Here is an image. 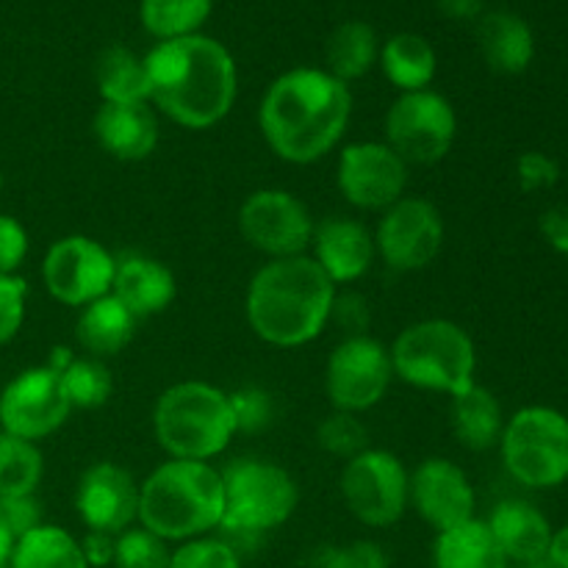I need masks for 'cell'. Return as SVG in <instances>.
Instances as JSON below:
<instances>
[{
	"instance_id": "1",
	"label": "cell",
	"mask_w": 568,
	"mask_h": 568,
	"mask_svg": "<svg viewBox=\"0 0 568 568\" xmlns=\"http://www.w3.org/2000/svg\"><path fill=\"white\" fill-rule=\"evenodd\" d=\"M353 92L322 67H297L266 89L258 109L261 136L277 159L314 164L344 139Z\"/></svg>"
},
{
	"instance_id": "2",
	"label": "cell",
	"mask_w": 568,
	"mask_h": 568,
	"mask_svg": "<svg viewBox=\"0 0 568 568\" xmlns=\"http://www.w3.org/2000/svg\"><path fill=\"white\" fill-rule=\"evenodd\" d=\"M144 70L150 105L189 131L214 128L236 103V61L225 44L203 33L155 42L144 55Z\"/></svg>"
},
{
	"instance_id": "3",
	"label": "cell",
	"mask_w": 568,
	"mask_h": 568,
	"mask_svg": "<svg viewBox=\"0 0 568 568\" xmlns=\"http://www.w3.org/2000/svg\"><path fill=\"white\" fill-rule=\"evenodd\" d=\"M338 288L311 255L266 261L247 286V322L261 342L294 349L322 336Z\"/></svg>"
},
{
	"instance_id": "4",
	"label": "cell",
	"mask_w": 568,
	"mask_h": 568,
	"mask_svg": "<svg viewBox=\"0 0 568 568\" xmlns=\"http://www.w3.org/2000/svg\"><path fill=\"white\" fill-rule=\"evenodd\" d=\"M222 471L203 460L170 458L139 483V525L166 544L209 536L222 525Z\"/></svg>"
},
{
	"instance_id": "5",
	"label": "cell",
	"mask_w": 568,
	"mask_h": 568,
	"mask_svg": "<svg viewBox=\"0 0 568 568\" xmlns=\"http://www.w3.org/2000/svg\"><path fill=\"white\" fill-rule=\"evenodd\" d=\"M153 433L170 458L211 464L239 430L227 392L203 381H183L155 399Z\"/></svg>"
},
{
	"instance_id": "6",
	"label": "cell",
	"mask_w": 568,
	"mask_h": 568,
	"mask_svg": "<svg viewBox=\"0 0 568 568\" xmlns=\"http://www.w3.org/2000/svg\"><path fill=\"white\" fill-rule=\"evenodd\" d=\"M388 353H392L394 377L422 392L458 397L475 386V342L453 320L414 322L394 338Z\"/></svg>"
},
{
	"instance_id": "7",
	"label": "cell",
	"mask_w": 568,
	"mask_h": 568,
	"mask_svg": "<svg viewBox=\"0 0 568 568\" xmlns=\"http://www.w3.org/2000/svg\"><path fill=\"white\" fill-rule=\"evenodd\" d=\"M225 514L220 530L261 536L286 525L300 505V486L283 466L261 458L233 460L222 469Z\"/></svg>"
},
{
	"instance_id": "8",
	"label": "cell",
	"mask_w": 568,
	"mask_h": 568,
	"mask_svg": "<svg viewBox=\"0 0 568 568\" xmlns=\"http://www.w3.org/2000/svg\"><path fill=\"white\" fill-rule=\"evenodd\" d=\"M505 469L530 488H555L568 480V419L547 405L521 408L505 422Z\"/></svg>"
},
{
	"instance_id": "9",
	"label": "cell",
	"mask_w": 568,
	"mask_h": 568,
	"mask_svg": "<svg viewBox=\"0 0 568 568\" xmlns=\"http://www.w3.org/2000/svg\"><path fill=\"white\" fill-rule=\"evenodd\" d=\"M344 505L366 527L386 530L410 508V475L388 449H364L349 458L338 480Z\"/></svg>"
},
{
	"instance_id": "10",
	"label": "cell",
	"mask_w": 568,
	"mask_h": 568,
	"mask_svg": "<svg viewBox=\"0 0 568 568\" xmlns=\"http://www.w3.org/2000/svg\"><path fill=\"white\" fill-rule=\"evenodd\" d=\"M458 114L433 89L405 92L386 111V144L408 166H433L453 150Z\"/></svg>"
},
{
	"instance_id": "11",
	"label": "cell",
	"mask_w": 568,
	"mask_h": 568,
	"mask_svg": "<svg viewBox=\"0 0 568 568\" xmlns=\"http://www.w3.org/2000/svg\"><path fill=\"white\" fill-rule=\"evenodd\" d=\"M394 381L392 353L383 342L366 336H347L327 358L325 392L336 410L364 414L388 394Z\"/></svg>"
},
{
	"instance_id": "12",
	"label": "cell",
	"mask_w": 568,
	"mask_h": 568,
	"mask_svg": "<svg viewBox=\"0 0 568 568\" xmlns=\"http://www.w3.org/2000/svg\"><path fill=\"white\" fill-rule=\"evenodd\" d=\"M314 225L308 205L283 189H258L239 209L244 242L270 261L308 255Z\"/></svg>"
},
{
	"instance_id": "13",
	"label": "cell",
	"mask_w": 568,
	"mask_h": 568,
	"mask_svg": "<svg viewBox=\"0 0 568 568\" xmlns=\"http://www.w3.org/2000/svg\"><path fill=\"white\" fill-rule=\"evenodd\" d=\"M444 247L442 211L427 197L405 194L383 211L375 231V250L394 272H419L438 258Z\"/></svg>"
},
{
	"instance_id": "14",
	"label": "cell",
	"mask_w": 568,
	"mask_h": 568,
	"mask_svg": "<svg viewBox=\"0 0 568 568\" xmlns=\"http://www.w3.org/2000/svg\"><path fill=\"white\" fill-rule=\"evenodd\" d=\"M116 258L89 236H64L44 253L42 281L50 297L70 308H83L111 294Z\"/></svg>"
},
{
	"instance_id": "15",
	"label": "cell",
	"mask_w": 568,
	"mask_h": 568,
	"mask_svg": "<svg viewBox=\"0 0 568 568\" xmlns=\"http://www.w3.org/2000/svg\"><path fill=\"white\" fill-rule=\"evenodd\" d=\"M70 414L72 405L61 386V375L48 364L20 372L0 392V427L26 442L37 444L53 436Z\"/></svg>"
},
{
	"instance_id": "16",
	"label": "cell",
	"mask_w": 568,
	"mask_h": 568,
	"mask_svg": "<svg viewBox=\"0 0 568 568\" xmlns=\"http://www.w3.org/2000/svg\"><path fill=\"white\" fill-rule=\"evenodd\" d=\"M408 172L386 142H353L338 153L336 186L353 209L386 211L405 197Z\"/></svg>"
},
{
	"instance_id": "17",
	"label": "cell",
	"mask_w": 568,
	"mask_h": 568,
	"mask_svg": "<svg viewBox=\"0 0 568 568\" xmlns=\"http://www.w3.org/2000/svg\"><path fill=\"white\" fill-rule=\"evenodd\" d=\"M75 510L89 530L120 536L139 521V483L125 466L98 460L78 480Z\"/></svg>"
},
{
	"instance_id": "18",
	"label": "cell",
	"mask_w": 568,
	"mask_h": 568,
	"mask_svg": "<svg viewBox=\"0 0 568 568\" xmlns=\"http://www.w3.org/2000/svg\"><path fill=\"white\" fill-rule=\"evenodd\" d=\"M475 488L449 458H427L410 475V505L436 532L475 519Z\"/></svg>"
},
{
	"instance_id": "19",
	"label": "cell",
	"mask_w": 568,
	"mask_h": 568,
	"mask_svg": "<svg viewBox=\"0 0 568 568\" xmlns=\"http://www.w3.org/2000/svg\"><path fill=\"white\" fill-rule=\"evenodd\" d=\"M375 236L369 227L349 216H331L314 225L311 258L338 286L361 281L375 264Z\"/></svg>"
},
{
	"instance_id": "20",
	"label": "cell",
	"mask_w": 568,
	"mask_h": 568,
	"mask_svg": "<svg viewBox=\"0 0 568 568\" xmlns=\"http://www.w3.org/2000/svg\"><path fill=\"white\" fill-rule=\"evenodd\" d=\"M100 150L116 161H144L159 148V116L150 103H100L92 116Z\"/></svg>"
},
{
	"instance_id": "21",
	"label": "cell",
	"mask_w": 568,
	"mask_h": 568,
	"mask_svg": "<svg viewBox=\"0 0 568 568\" xmlns=\"http://www.w3.org/2000/svg\"><path fill=\"white\" fill-rule=\"evenodd\" d=\"M111 294L131 311L136 320L164 314L178 294L175 275L166 264L150 255H125L116 261Z\"/></svg>"
},
{
	"instance_id": "22",
	"label": "cell",
	"mask_w": 568,
	"mask_h": 568,
	"mask_svg": "<svg viewBox=\"0 0 568 568\" xmlns=\"http://www.w3.org/2000/svg\"><path fill=\"white\" fill-rule=\"evenodd\" d=\"M477 44L499 75H519L532 64L536 55V37L532 28L514 11H488L477 20Z\"/></svg>"
},
{
	"instance_id": "23",
	"label": "cell",
	"mask_w": 568,
	"mask_h": 568,
	"mask_svg": "<svg viewBox=\"0 0 568 568\" xmlns=\"http://www.w3.org/2000/svg\"><path fill=\"white\" fill-rule=\"evenodd\" d=\"M486 525L508 560L532 564V560H541L547 555L552 527H549L547 516L541 510L521 503V499L497 505V510H494Z\"/></svg>"
},
{
	"instance_id": "24",
	"label": "cell",
	"mask_w": 568,
	"mask_h": 568,
	"mask_svg": "<svg viewBox=\"0 0 568 568\" xmlns=\"http://www.w3.org/2000/svg\"><path fill=\"white\" fill-rule=\"evenodd\" d=\"M139 320L114 297L94 300L83 305L75 322V342L89 353V358H111L133 342Z\"/></svg>"
},
{
	"instance_id": "25",
	"label": "cell",
	"mask_w": 568,
	"mask_h": 568,
	"mask_svg": "<svg viewBox=\"0 0 568 568\" xmlns=\"http://www.w3.org/2000/svg\"><path fill=\"white\" fill-rule=\"evenodd\" d=\"M449 425L460 447L471 453H488L499 444L505 430V414L499 399L486 386H471L469 392L453 397Z\"/></svg>"
},
{
	"instance_id": "26",
	"label": "cell",
	"mask_w": 568,
	"mask_h": 568,
	"mask_svg": "<svg viewBox=\"0 0 568 568\" xmlns=\"http://www.w3.org/2000/svg\"><path fill=\"white\" fill-rule=\"evenodd\" d=\"M436 568H508V558L486 521L469 519L436 536L433 544Z\"/></svg>"
},
{
	"instance_id": "27",
	"label": "cell",
	"mask_w": 568,
	"mask_h": 568,
	"mask_svg": "<svg viewBox=\"0 0 568 568\" xmlns=\"http://www.w3.org/2000/svg\"><path fill=\"white\" fill-rule=\"evenodd\" d=\"M377 61H381L383 75L388 78V83L397 87L403 94L430 89V83L436 81V48L419 33H394L392 39L383 42Z\"/></svg>"
},
{
	"instance_id": "28",
	"label": "cell",
	"mask_w": 568,
	"mask_h": 568,
	"mask_svg": "<svg viewBox=\"0 0 568 568\" xmlns=\"http://www.w3.org/2000/svg\"><path fill=\"white\" fill-rule=\"evenodd\" d=\"M381 59L377 31L364 20H347L333 28L325 42V70L342 83L358 81Z\"/></svg>"
},
{
	"instance_id": "29",
	"label": "cell",
	"mask_w": 568,
	"mask_h": 568,
	"mask_svg": "<svg viewBox=\"0 0 568 568\" xmlns=\"http://www.w3.org/2000/svg\"><path fill=\"white\" fill-rule=\"evenodd\" d=\"M98 94L103 103H150V83L144 59L133 50L114 44L98 59Z\"/></svg>"
},
{
	"instance_id": "30",
	"label": "cell",
	"mask_w": 568,
	"mask_h": 568,
	"mask_svg": "<svg viewBox=\"0 0 568 568\" xmlns=\"http://www.w3.org/2000/svg\"><path fill=\"white\" fill-rule=\"evenodd\" d=\"M9 568H89L81 541L55 525H39L17 538Z\"/></svg>"
},
{
	"instance_id": "31",
	"label": "cell",
	"mask_w": 568,
	"mask_h": 568,
	"mask_svg": "<svg viewBox=\"0 0 568 568\" xmlns=\"http://www.w3.org/2000/svg\"><path fill=\"white\" fill-rule=\"evenodd\" d=\"M214 0H142L139 20L142 28L159 42L183 39L200 33L211 17Z\"/></svg>"
},
{
	"instance_id": "32",
	"label": "cell",
	"mask_w": 568,
	"mask_h": 568,
	"mask_svg": "<svg viewBox=\"0 0 568 568\" xmlns=\"http://www.w3.org/2000/svg\"><path fill=\"white\" fill-rule=\"evenodd\" d=\"M42 475V449L0 430V497H33Z\"/></svg>"
},
{
	"instance_id": "33",
	"label": "cell",
	"mask_w": 568,
	"mask_h": 568,
	"mask_svg": "<svg viewBox=\"0 0 568 568\" xmlns=\"http://www.w3.org/2000/svg\"><path fill=\"white\" fill-rule=\"evenodd\" d=\"M59 375L72 410L100 408V405L109 403L111 392H114L109 366L100 358H72Z\"/></svg>"
},
{
	"instance_id": "34",
	"label": "cell",
	"mask_w": 568,
	"mask_h": 568,
	"mask_svg": "<svg viewBox=\"0 0 568 568\" xmlns=\"http://www.w3.org/2000/svg\"><path fill=\"white\" fill-rule=\"evenodd\" d=\"M170 547L164 538L139 527H128L114 541V566L116 568H166L170 566Z\"/></svg>"
},
{
	"instance_id": "35",
	"label": "cell",
	"mask_w": 568,
	"mask_h": 568,
	"mask_svg": "<svg viewBox=\"0 0 568 568\" xmlns=\"http://www.w3.org/2000/svg\"><path fill=\"white\" fill-rule=\"evenodd\" d=\"M316 444L325 453L349 460L364 453V449H369V433H366L364 422L358 416L336 410V414L320 422V427H316Z\"/></svg>"
},
{
	"instance_id": "36",
	"label": "cell",
	"mask_w": 568,
	"mask_h": 568,
	"mask_svg": "<svg viewBox=\"0 0 568 568\" xmlns=\"http://www.w3.org/2000/svg\"><path fill=\"white\" fill-rule=\"evenodd\" d=\"M166 568H242V558L233 544L203 536L194 541H183L172 552Z\"/></svg>"
},
{
	"instance_id": "37",
	"label": "cell",
	"mask_w": 568,
	"mask_h": 568,
	"mask_svg": "<svg viewBox=\"0 0 568 568\" xmlns=\"http://www.w3.org/2000/svg\"><path fill=\"white\" fill-rule=\"evenodd\" d=\"M311 568H388L381 544L353 541L344 547H322L311 558Z\"/></svg>"
},
{
	"instance_id": "38",
	"label": "cell",
	"mask_w": 568,
	"mask_h": 568,
	"mask_svg": "<svg viewBox=\"0 0 568 568\" xmlns=\"http://www.w3.org/2000/svg\"><path fill=\"white\" fill-rule=\"evenodd\" d=\"M231 397L233 416H236L239 433H258L272 425L275 416V403L264 388H239V392L227 394Z\"/></svg>"
},
{
	"instance_id": "39",
	"label": "cell",
	"mask_w": 568,
	"mask_h": 568,
	"mask_svg": "<svg viewBox=\"0 0 568 568\" xmlns=\"http://www.w3.org/2000/svg\"><path fill=\"white\" fill-rule=\"evenodd\" d=\"M28 286L20 275H0V347L20 333L26 322Z\"/></svg>"
},
{
	"instance_id": "40",
	"label": "cell",
	"mask_w": 568,
	"mask_h": 568,
	"mask_svg": "<svg viewBox=\"0 0 568 568\" xmlns=\"http://www.w3.org/2000/svg\"><path fill=\"white\" fill-rule=\"evenodd\" d=\"M516 178H519L521 192H541V189H552L560 181V166L547 153L530 150L516 161Z\"/></svg>"
},
{
	"instance_id": "41",
	"label": "cell",
	"mask_w": 568,
	"mask_h": 568,
	"mask_svg": "<svg viewBox=\"0 0 568 568\" xmlns=\"http://www.w3.org/2000/svg\"><path fill=\"white\" fill-rule=\"evenodd\" d=\"M28 258V233L20 220L0 214V275H17Z\"/></svg>"
},
{
	"instance_id": "42",
	"label": "cell",
	"mask_w": 568,
	"mask_h": 568,
	"mask_svg": "<svg viewBox=\"0 0 568 568\" xmlns=\"http://www.w3.org/2000/svg\"><path fill=\"white\" fill-rule=\"evenodd\" d=\"M0 521L9 527L11 536L22 538L42 525V508L37 497H0Z\"/></svg>"
},
{
	"instance_id": "43",
	"label": "cell",
	"mask_w": 568,
	"mask_h": 568,
	"mask_svg": "<svg viewBox=\"0 0 568 568\" xmlns=\"http://www.w3.org/2000/svg\"><path fill=\"white\" fill-rule=\"evenodd\" d=\"M331 320H336L338 325L347 331V336H366V327H369L372 322V311L361 294H336Z\"/></svg>"
},
{
	"instance_id": "44",
	"label": "cell",
	"mask_w": 568,
	"mask_h": 568,
	"mask_svg": "<svg viewBox=\"0 0 568 568\" xmlns=\"http://www.w3.org/2000/svg\"><path fill=\"white\" fill-rule=\"evenodd\" d=\"M541 233L549 247L568 255V205H552L541 216Z\"/></svg>"
},
{
	"instance_id": "45",
	"label": "cell",
	"mask_w": 568,
	"mask_h": 568,
	"mask_svg": "<svg viewBox=\"0 0 568 568\" xmlns=\"http://www.w3.org/2000/svg\"><path fill=\"white\" fill-rule=\"evenodd\" d=\"M114 541L116 536H109V532H94V530L87 532V538L81 541V549L89 568L114 564Z\"/></svg>"
},
{
	"instance_id": "46",
	"label": "cell",
	"mask_w": 568,
	"mask_h": 568,
	"mask_svg": "<svg viewBox=\"0 0 568 568\" xmlns=\"http://www.w3.org/2000/svg\"><path fill=\"white\" fill-rule=\"evenodd\" d=\"M438 11L453 20H480L483 0H438Z\"/></svg>"
},
{
	"instance_id": "47",
	"label": "cell",
	"mask_w": 568,
	"mask_h": 568,
	"mask_svg": "<svg viewBox=\"0 0 568 568\" xmlns=\"http://www.w3.org/2000/svg\"><path fill=\"white\" fill-rule=\"evenodd\" d=\"M547 560L558 568H568V525L560 527V530H552V538H549Z\"/></svg>"
},
{
	"instance_id": "48",
	"label": "cell",
	"mask_w": 568,
	"mask_h": 568,
	"mask_svg": "<svg viewBox=\"0 0 568 568\" xmlns=\"http://www.w3.org/2000/svg\"><path fill=\"white\" fill-rule=\"evenodd\" d=\"M14 544H17V538L11 536L9 527L0 521V568H9L11 552H14Z\"/></svg>"
},
{
	"instance_id": "49",
	"label": "cell",
	"mask_w": 568,
	"mask_h": 568,
	"mask_svg": "<svg viewBox=\"0 0 568 568\" xmlns=\"http://www.w3.org/2000/svg\"><path fill=\"white\" fill-rule=\"evenodd\" d=\"M525 566H527V568H558L555 564H549L547 555H544L541 560H532V564H525Z\"/></svg>"
},
{
	"instance_id": "50",
	"label": "cell",
	"mask_w": 568,
	"mask_h": 568,
	"mask_svg": "<svg viewBox=\"0 0 568 568\" xmlns=\"http://www.w3.org/2000/svg\"><path fill=\"white\" fill-rule=\"evenodd\" d=\"M0 189H3V175H0Z\"/></svg>"
}]
</instances>
